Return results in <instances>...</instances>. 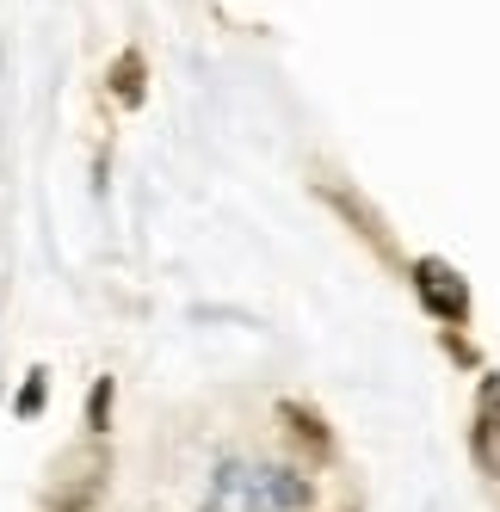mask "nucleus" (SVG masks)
<instances>
[{"label":"nucleus","mask_w":500,"mask_h":512,"mask_svg":"<svg viewBox=\"0 0 500 512\" xmlns=\"http://www.w3.org/2000/svg\"><path fill=\"white\" fill-rule=\"evenodd\" d=\"M482 414H494V420H500V377H488V383H482Z\"/></svg>","instance_id":"39448f33"},{"label":"nucleus","mask_w":500,"mask_h":512,"mask_svg":"<svg viewBox=\"0 0 500 512\" xmlns=\"http://www.w3.org/2000/svg\"><path fill=\"white\" fill-rule=\"evenodd\" d=\"M204 512H309V482L272 463H223L204 494Z\"/></svg>","instance_id":"f257e3e1"},{"label":"nucleus","mask_w":500,"mask_h":512,"mask_svg":"<svg viewBox=\"0 0 500 512\" xmlns=\"http://www.w3.org/2000/svg\"><path fill=\"white\" fill-rule=\"evenodd\" d=\"M476 463L488 475H500V420L494 414H476Z\"/></svg>","instance_id":"7ed1b4c3"},{"label":"nucleus","mask_w":500,"mask_h":512,"mask_svg":"<svg viewBox=\"0 0 500 512\" xmlns=\"http://www.w3.org/2000/svg\"><path fill=\"white\" fill-rule=\"evenodd\" d=\"M414 290H420V303L433 309L439 321H463V315H470V284H463L445 260H420L414 266Z\"/></svg>","instance_id":"f03ea898"},{"label":"nucleus","mask_w":500,"mask_h":512,"mask_svg":"<svg viewBox=\"0 0 500 512\" xmlns=\"http://www.w3.org/2000/svg\"><path fill=\"white\" fill-rule=\"evenodd\" d=\"M105 401H112V383H99V389H93V426H105Z\"/></svg>","instance_id":"423d86ee"},{"label":"nucleus","mask_w":500,"mask_h":512,"mask_svg":"<svg viewBox=\"0 0 500 512\" xmlns=\"http://www.w3.org/2000/svg\"><path fill=\"white\" fill-rule=\"evenodd\" d=\"M112 93H124V105L142 99V56H124V62L112 68Z\"/></svg>","instance_id":"20e7f679"}]
</instances>
